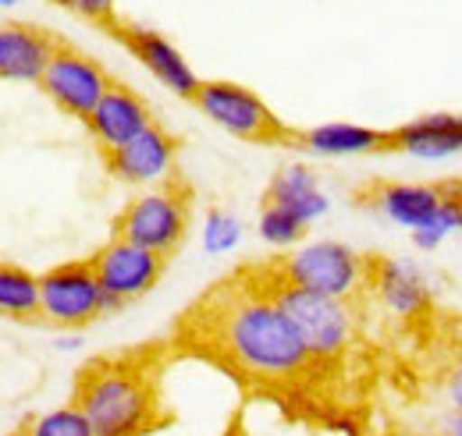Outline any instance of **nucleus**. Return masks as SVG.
I'll use <instances>...</instances> for the list:
<instances>
[{
    "mask_svg": "<svg viewBox=\"0 0 462 436\" xmlns=\"http://www.w3.org/2000/svg\"><path fill=\"white\" fill-rule=\"evenodd\" d=\"M178 341L253 386L285 390L320 373L260 267L214 284L181 316Z\"/></svg>",
    "mask_w": 462,
    "mask_h": 436,
    "instance_id": "1",
    "label": "nucleus"
},
{
    "mask_svg": "<svg viewBox=\"0 0 462 436\" xmlns=\"http://www.w3.org/2000/svg\"><path fill=\"white\" fill-rule=\"evenodd\" d=\"M71 401L97 436H146L161 419L157 373L146 355H111L89 362Z\"/></svg>",
    "mask_w": 462,
    "mask_h": 436,
    "instance_id": "2",
    "label": "nucleus"
},
{
    "mask_svg": "<svg viewBox=\"0 0 462 436\" xmlns=\"http://www.w3.org/2000/svg\"><path fill=\"white\" fill-rule=\"evenodd\" d=\"M271 295L278 298V305L285 309L291 327L299 330L306 351L313 355V362L320 369L338 366L348 355L352 341H356V327H359V313L356 302L348 298H331V295H317V291H302L295 284H285L271 263L260 267Z\"/></svg>",
    "mask_w": 462,
    "mask_h": 436,
    "instance_id": "3",
    "label": "nucleus"
},
{
    "mask_svg": "<svg viewBox=\"0 0 462 436\" xmlns=\"http://www.w3.org/2000/svg\"><path fill=\"white\" fill-rule=\"evenodd\" d=\"M189 223H192V192L178 177H171L164 185L143 188L132 203H125V210L115 217V234L171 259L189 238Z\"/></svg>",
    "mask_w": 462,
    "mask_h": 436,
    "instance_id": "4",
    "label": "nucleus"
},
{
    "mask_svg": "<svg viewBox=\"0 0 462 436\" xmlns=\"http://www.w3.org/2000/svg\"><path fill=\"white\" fill-rule=\"evenodd\" d=\"M196 110L214 121L221 132H228L242 142H256V146H299V132L289 128L274 110L267 107L249 86L228 82V78H207L199 82Z\"/></svg>",
    "mask_w": 462,
    "mask_h": 436,
    "instance_id": "5",
    "label": "nucleus"
},
{
    "mask_svg": "<svg viewBox=\"0 0 462 436\" xmlns=\"http://www.w3.org/2000/svg\"><path fill=\"white\" fill-rule=\"evenodd\" d=\"M271 267L285 284H295L302 291L348 302H359V295H366V256H359L346 241L320 238L295 245L289 256L274 259Z\"/></svg>",
    "mask_w": 462,
    "mask_h": 436,
    "instance_id": "6",
    "label": "nucleus"
},
{
    "mask_svg": "<svg viewBox=\"0 0 462 436\" xmlns=\"http://www.w3.org/2000/svg\"><path fill=\"white\" fill-rule=\"evenodd\" d=\"M117 309L104 295L89 259L60 263L40 277V320L60 330H82Z\"/></svg>",
    "mask_w": 462,
    "mask_h": 436,
    "instance_id": "7",
    "label": "nucleus"
},
{
    "mask_svg": "<svg viewBox=\"0 0 462 436\" xmlns=\"http://www.w3.org/2000/svg\"><path fill=\"white\" fill-rule=\"evenodd\" d=\"M111 75L104 71L100 60H93L89 54L58 43L54 57L47 60L43 75H40V93L68 117H79L86 124V117L97 110V104L104 100V93L111 89Z\"/></svg>",
    "mask_w": 462,
    "mask_h": 436,
    "instance_id": "8",
    "label": "nucleus"
},
{
    "mask_svg": "<svg viewBox=\"0 0 462 436\" xmlns=\"http://www.w3.org/2000/svg\"><path fill=\"white\" fill-rule=\"evenodd\" d=\"M89 267L97 273L104 295L111 298L115 309H125L128 302L150 295L168 267V256L161 252H150L135 241H125V238H111L107 245H100L93 256H89Z\"/></svg>",
    "mask_w": 462,
    "mask_h": 436,
    "instance_id": "9",
    "label": "nucleus"
},
{
    "mask_svg": "<svg viewBox=\"0 0 462 436\" xmlns=\"http://www.w3.org/2000/svg\"><path fill=\"white\" fill-rule=\"evenodd\" d=\"M178 135L168 132L164 124H150L143 135H135L132 142L107 150L104 153V167L115 174V181L132 185V188H153L174 177V164H178Z\"/></svg>",
    "mask_w": 462,
    "mask_h": 436,
    "instance_id": "10",
    "label": "nucleus"
},
{
    "mask_svg": "<svg viewBox=\"0 0 462 436\" xmlns=\"http://www.w3.org/2000/svg\"><path fill=\"white\" fill-rule=\"evenodd\" d=\"M356 203L377 217L392 220L405 231H427L445 206V181L412 185V181H370L356 192Z\"/></svg>",
    "mask_w": 462,
    "mask_h": 436,
    "instance_id": "11",
    "label": "nucleus"
},
{
    "mask_svg": "<svg viewBox=\"0 0 462 436\" xmlns=\"http://www.w3.org/2000/svg\"><path fill=\"white\" fill-rule=\"evenodd\" d=\"M117 40L128 47V54L135 57L168 93L181 96V100H192L196 89H199V75L192 71V64L185 60V54L174 47L171 40L157 29H143V25H128V22H117L115 29Z\"/></svg>",
    "mask_w": 462,
    "mask_h": 436,
    "instance_id": "12",
    "label": "nucleus"
},
{
    "mask_svg": "<svg viewBox=\"0 0 462 436\" xmlns=\"http://www.w3.org/2000/svg\"><path fill=\"white\" fill-rule=\"evenodd\" d=\"M366 291L402 320L423 316L434 302L427 273L399 256H366Z\"/></svg>",
    "mask_w": 462,
    "mask_h": 436,
    "instance_id": "13",
    "label": "nucleus"
},
{
    "mask_svg": "<svg viewBox=\"0 0 462 436\" xmlns=\"http://www.w3.org/2000/svg\"><path fill=\"white\" fill-rule=\"evenodd\" d=\"M153 121H157L153 107L135 89H128L125 82H111L104 100L86 117V128H89L93 142L100 146V153H107V150H117V146L132 142L135 135H143Z\"/></svg>",
    "mask_w": 462,
    "mask_h": 436,
    "instance_id": "14",
    "label": "nucleus"
},
{
    "mask_svg": "<svg viewBox=\"0 0 462 436\" xmlns=\"http://www.w3.org/2000/svg\"><path fill=\"white\" fill-rule=\"evenodd\" d=\"M392 153H409L420 160H445L462 153V114H423L399 128H388Z\"/></svg>",
    "mask_w": 462,
    "mask_h": 436,
    "instance_id": "15",
    "label": "nucleus"
},
{
    "mask_svg": "<svg viewBox=\"0 0 462 436\" xmlns=\"http://www.w3.org/2000/svg\"><path fill=\"white\" fill-rule=\"evenodd\" d=\"M58 43L36 25L0 22V82H40Z\"/></svg>",
    "mask_w": 462,
    "mask_h": 436,
    "instance_id": "16",
    "label": "nucleus"
},
{
    "mask_svg": "<svg viewBox=\"0 0 462 436\" xmlns=\"http://www.w3.org/2000/svg\"><path fill=\"white\" fill-rule=\"evenodd\" d=\"M299 150L313 157H374V153H392L388 146V128H370V124H352V121H328L299 132Z\"/></svg>",
    "mask_w": 462,
    "mask_h": 436,
    "instance_id": "17",
    "label": "nucleus"
},
{
    "mask_svg": "<svg viewBox=\"0 0 462 436\" xmlns=\"http://www.w3.org/2000/svg\"><path fill=\"white\" fill-rule=\"evenodd\" d=\"M0 316L40 320V277L25 267L0 263Z\"/></svg>",
    "mask_w": 462,
    "mask_h": 436,
    "instance_id": "18",
    "label": "nucleus"
},
{
    "mask_svg": "<svg viewBox=\"0 0 462 436\" xmlns=\"http://www.w3.org/2000/svg\"><path fill=\"white\" fill-rule=\"evenodd\" d=\"M22 433L25 436H97L93 426H89V419L82 415V408H79L75 401L32 415V419L22 426Z\"/></svg>",
    "mask_w": 462,
    "mask_h": 436,
    "instance_id": "19",
    "label": "nucleus"
},
{
    "mask_svg": "<svg viewBox=\"0 0 462 436\" xmlns=\"http://www.w3.org/2000/svg\"><path fill=\"white\" fill-rule=\"evenodd\" d=\"M320 188V177L317 170L306 164H285L274 170V177L267 181V192H263V203H278V206H289L295 199L310 195Z\"/></svg>",
    "mask_w": 462,
    "mask_h": 436,
    "instance_id": "20",
    "label": "nucleus"
},
{
    "mask_svg": "<svg viewBox=\"0 0 462 436\" xmlns=\"http://www.w3.org/2000/svg\"><path fill=\"white\" fill-rule=\"evenodd\" d=\"M256 234L274 249H295L302 241V234H306V223L295 217L289 206L263 203V210L256 217Z\"/></svg>",
    "mask_w": 462,
    "mask_h": 436,
    "instance_id": "21",
    "label": "nucleus"
},
{
    "mask_svg": "<svg viewBox=\"0 0 462 436\" xmlns=\"http://www.w3.org/2000/svg\"><path fill=\"white\" fill-rule=\"evenodd\" d=\"M242 234H245V223L228 213V210H210L203 217V231H199V245L203 252L210 256H228L242 245Z\"/></svg>",
    "mask_w": 462,
    "mask_h": 436,
    "instance_id": "22",
    "label": "nucleus"
},
{
    "mask_svg": "<svg viewBox=\"0 0 462 436\" xmlns=\"http://www.w3.org/2000/svg\"><path fill=\"white\" fill-rule=\"evenodd\" d=\"M58 7L93 22V25H104V29H115L117 25V0H54Z\"/></svg>",
    "mask_w": 462,
    "mask_h": 436,
    "instance_id": "23",
    "label": "nucleus"
},
{
    "mask_svg": "<svg viewBox=\"0 0 462 436\" xmlns=\"http://www.w3.org/2000/svg\"><path fill=\"white\" fill-rule=\"evenodd\" d=\"M445 394H448V404L462 412V359L448 369V377H445Z\"/></svg>",
    "mask_w": 462,
    "mask_h": 436,
    "instance_id": "24",
    "label": "nucleus"
},
{
    "mask_svg": "<svg viewBox=\"0 0 462 436\" xmlns=\"http://www.w3.org/2000/svg\"><path fill=\"white\" fill-rule=\"evenodd\" d=\"M438 436H462V412L459 408H452L441 422H438V430H434Z\"/></svg>",
    "mask_w": 462,
    "mask_h": 436,
    "instance_id": "25",
    "label": "nucleus"
},
{
    "mask_svg": "<svg viewBox=\"0 0 462 436\" xmlns=\"http://www.w3.org/2000/svg\"><path fill=\"white\" fill-rule=\"evenodd\" d=\"M79 348V330H68L64 337H58V351H75Z\"/></svg>",
    "mask_w": 462,
    "mask_h": 436,
    "instance_id": "26",
    "label": "nucleus"
},
{
    "mask_svg": "<svg viewBox=\"0 0 462 436\" xmlns=\"http://www.w3.org/2000/svg\"><path fill=\"white\" fill-rule=\"evenodd\" d=\"M0 7H14V0H0Z\"/></svg>",
    "mask_w": 462,
    "mask_h": 436,
    "instance_id": "27",
    "label": "nucleus"
},
{
    "mask_svg": "<svg viewBox=\"0 0 462 436\" xmlns=\"http://www.w3.org/2000/svg\"><path fill=\"white\" fill-rule=\"evenodd\" d=\"M7 436H25V433H22V430H18V433H7Z\"/></svg>",
    "mask_w": 462,
    "mask_h": 436,
    "instance_id": "28",
    "label": "nucleus"
},
{
    "mask_svg": "<svg viewBox=\"0 0 462 436\" xmlns=\"http://www.w3.org/2000/svg\"><path fill=\"white\" fill-rule=\"evenodd\" d=\"M423 436H438V433H423Z\"/></svg>",
    "mask_w": 462,
    "mask_h": 436,
    "instance_id": "29",
    "label": "nucleus"
}]
</instances>
